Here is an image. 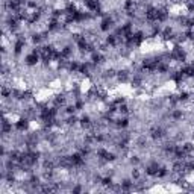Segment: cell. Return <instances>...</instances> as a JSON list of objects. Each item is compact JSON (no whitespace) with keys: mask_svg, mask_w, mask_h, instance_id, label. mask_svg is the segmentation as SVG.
Masks as SVG:
<instances>
[{"mask_svg":"<svg viewBox=\"0 0 194 194\" xmlns=\"http://www.w3.org/2000/svg\"><path fill=\"white\" fill-rule=\"evenodd\" d=\"M112 18H109V17H106V18H105L103 21H102V26H100V29L102 31H108L109 27H112Z\"/></svg>","mask_w":194,"mask_h":194,"instance_id":"cell-1","label":"cell"}]
</instances>
